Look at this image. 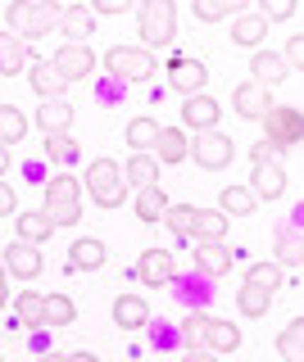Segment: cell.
<instances>
[{"label":"cell","mask_w":304,"mask_h":362,"mask_svg":"<svg viewBox=\"0 0 304 362\" xmlns=\"http://www.w3.org/2000/svg\"><path fill=\"white\" fill-rule=\"evenodd\" d=\"M9 173V145H0V177Z\"/></svg>","instance_id":"681fc988"},{"label":"cell","mask_w":304,"mask_h":362,"mask_svg":"<svg viewBox=\"0 0 304 362\" xmlns=\"http://www.w3.org/2000/svg\"><path fill=\"white\" fill-rule=\"evenodd\" d=\"M9 213H18V195H14V186L0 177V218H9Z\"/></svg>","instance_id":"bcb514c9"},{"label":"cell","mask_w":304,"mask_h":362,"mask_svg":"<svg viewBox=\"0 0 304 362\" xmlns=\"http://www.w3.org/2000/svg\"><path fill=\"white\" fill-rule=\"evenodd\" d=\"M277 263H281V267H295V272H300V222L281 231V240H277Z\"/></svg>","instance_id":"b9f144b4"},{"label":"cell","mask_w":304,"mask_h":362,"mask_svg":"<svg viewBox=\"0 0 304 362\" xmlns=\"http://www.w3.org/2000/svg\"><path fill=\"white\" fill-rule=\"evenodd\" d=\"M73 118H77V109H73L64 95H41V109H37V127H41V136H46V132H69Z\"/></svg>","instance_id":"5bb4252c"},{"label":"cell","mask_w":304,"mask_h":362,"mask_svg":"<svg viewBox=\"0 0 304 362\" xmlns=\"http://www.w3.org/2000/svg\"><path fill=\"white\" fill-rule=\"evenodd\" d=\"M82 190L100 209H118V204H128V195H132L128 177H123V163H114V158H91L86 173H82Z\"/></svg>","instance_id":"7a4b0ae2"},{"label":"cell","mask_w":304,"mask_h":362,"mask_svg":"<svg viewBox=\"0 0 304 362\" xmlns=\"http://www.w3.org/2000/svg\"><path fill=\"white\" fill-rule=\"evenodd\" d=\"M268 90H273V86H264V82H254V77H250V82H241V86L232 90V109L241 113V118H250V122H254L259 113L273 105V95H268Z\"/></svg>","instance_id":"9a60e30c"},{"label":"cell","mask_w":304,"mask_h":362,"mask_svg":"<svg viewBox=\"0 0 304 362\" xmlns=\"http://www.w3.org/2000/svg\"><path fill=\"white\" fill-rule=\"evenodd\" d=\"M50 64H55V73L73 86V82H82V77H91L100 59H96V50L86 41H69V45H60V50H55Z\"/></svg>","instance_id":"ba28073f"},{"label":"cell","mask_w":304,"mask_h":362,"mask_svg":"<svg viewBox=\"0 0 304 362\" xmlns=\"http://www.w3.org/2000/svg\"><path fill=\"white\" fill-rule=\"evenodd\" d=\"M28 136V113L18 105H0V145H23Z\"/></svg>","instance_id":"1f68e13d"},{"label":"cell","mask_w":304,"mask_h":362,"mask_svg":"<svg viewBox=\"0 0 304 362\" xmlns=\"http://www.w3.org/2000/svg\"><path fill=\"white\" fill-rule=\"evenodd\" d=\"M159 222H164V226H168V231H173L182 245H186V240H191V222H196V204H168Z\"/></svg>","instance_id":"74e56055"},{"label":"cell","mask_w":304,"mask_h":362,"mask_svg":"<svg viewBox=\"0 0 304 362\" xmlns=\"http://www.w3.org/2000/svg\"><path fill=\"white\" fill-rule=\"evenodd\" d=\"M245 281L259 290H268V294H277L281 290V281H286V267L277 263V258H268V263H254L250 272H245Z\"/></svg>","instance_id":"d590c367"},{"label":"cell","mask_w":304,"mask_h":362,"mask_svg":"<svg viewBox=\"0 0 304 362\" xmlns=\"http://www.w3.org/2000/svg\"><path fill=\"white\" fill-rule=\"evenodd\" d=\"M268 37V18L259 14V9H241V14L232 18V41L245 45V50H254V45H264Z\"/></svg>","instance_id":"44dd1931"},{"label":"cell","mask_w":304,"mask_h":362,"mask_svg":"<svg viewBox=\"0 0 304 362\" xmlns=\"http://www.w3.org/2000/svg\"><path fill=\"white\" fill-rule=\"evenodd\" d=\"M14 231H18V240L46 245L50 235H55V222L46 218V209H28V213H18V218H14Z\"/></svg>","instance_id":"484cf974"},{"label":"cell","mask_w":304,"mask_h":362,"mask_svg":"<svg viewBox=\"0 0 304 362\" xmlns=\"http://www.w3.org/2000/svg\"><path fill=\"white\" fill-rule=\"evenodd\" d=\"M150 154L159 158V163H186V154H191L186 127H159L154 141H150Z\"/></svg>","instance_id":"7c38bea8"},{"label":"cell","mask_w":304,"mask_h":362,"mask_svg":"<svg viewBox=\"0 0 304 362\" xmlns=\"http://www.w3.org/2000/svg\"><path fill=\"white\" fill-rule=\"evenodd\" d=\"M250 190H254V199H259V204H268V199H281V190H286V168H281L277 158H268V163H254Z\"/></svg>","instance_id":"4fadbf2b"},{"label":"cell","mask_w":304,"mask_h":362,"mask_svg":"<svg viewBox=\"0 0 304 362\" xmlns=\"http://www.w3.org/2000/svg\"><path fill=\"white\" fill-rule=\"evenodd\" d=\"M41 209H46V218L55 226H77L82 222V181L73 173H55L46 181V199H41Z\"/></svg>","instance_id":"277c9868"},{"label":"cell","mask_w":304,"mask_h":362,"mask_svg":"<svg viewBox=\"0 0 304 362\" xmlns=\"http://www.w3.org/2000/svg\"><path fill=\"white\" fill-rule=\"evenodd\" d=\"M137 281L145 290H164L177 281V258L168 254V249H145L137 258Z\"/></svg>","instance_id":"9c48e42d"},{"label":"cell","mask_w":304,"mask_h":362,"mask_svg":"<svg viewBox=\"0 0 304 362\" xmlns=\"http://www.w3.org/2000/svg\"><path fill=\"white\" fill-rule=\"evenodd\" d=\"M60 28L69 41H86L96 32V14L86 5H69V9H60Z\"/></svg>","instance_id":"4316f807"},{"label":"cell","mask_w":304,"mask_h":362,"mask_svg":"<svg viewBox=\"0 0 304 362\" xmlns=\"http://www.w3.org/2000/svg\"><path fill=\"white\" fill-rule=\"evenodd\" d=\"M281 150H277V145L273 141H268V136H264V141H254L250 145V163H268V158H277Z\"/></svg>","instance_id":"7dc6e473"},{"label":"cell","mask_w":304,"mask_h":362,"mask_svg":"<svg viewBox=\"0 0 304 362\" xmlns=\"http://www.w3.org/2000/svg\"><path fill=\"white\" fill-rule=\"evenodd\" d=\"M218 209L227 213V218H250V213L259 209V199H254V190H250V186H223Z\"/></svg>","instance_id":"f546056e"},{"label":"cell","mask_w":304,"mask_h":362,"mask_svg":"<svg viewBox=\"0 0 304 362\" xmlns=\"http://www.w3.org/2000/svg\"><path fill=\"white\" fill-rule=\"evenodd\" d=\"M132 9L145 50H168L177 41V0H137Z\"/></svg>","instance_id":"6da1fadb"},{"label":"cell","mask_w":304,"mask_h":362,"mask_svg":"<svg viewBox=\"0 0 304 362\" xmlns=\"http://www.w3.org/2000/svg\"><path fill=\"white\" fill-rule=\"evenodd\" d=\"M205 82H209V68L200 59H173L168 86H173L177 95H196V90H205Z\"/></svg>","instance_id":"ac0fdd59"},{"label":"cell","mask_w":304,"mask_h":362,"mask_svg":"<svg viewBox=\"0 0 304 362\" xmlns=\"http://www.w3.org/2000/svg\"><path fill=\"white\" fill-rule=\"evenodd\" d=\"M200 344H205L209 354H236V349H241V326L227 322V317H209L205 339H200Z\"/></svg>","instance_id":"d6986e66"},{"label":"cell","mask_w":304,"mask_h":362,"mask_svg":"<svg viewBox=\"0 0 304 362\" xmlns=\"http://www.w3.org/2000/svg\"><path fill=\"white\" fill-rule=\"evenodd\" d=\"M232 154H236V145H232V136L227 132H218V127H205L191 141V158H196L205 173H223V168L232 163Z\"/></svg>","instance_id":"52a82bcc"},{"label":"cell","mask_w":304,"mask_h":362,"mask_svg":"<svg viewBox=\"0 0 304 362\" xmlns=\"http://www.w3.org/2000/svg\"><path fill=\"white\" fill-rule=\"evenodd\" d=\"M5 276H14V281H37L41 276V267H46V258H41V245H32V240H14L5 249Z\"/></svg>","instance_id":"30bf717a"},{"label":"cell","mask_w":304,"mask_h":362,"mask_svg":"<svg viewBox=\"0 0 304 362\" xmlns=\"http://www.w3.org/2000/svg\"><path fill=\"white\" fill-rule=\"evenodd\" d=\"M5 28L14 32V37H46V32L60 28V5L55 0H9L5 5Z\"/></svg>","instance_id":"3957f363"},{"label":"cell","mask_w":304,"mask_h":362,"mask_svg":"<svg viewBox=\"0 0 304 362\" xmlns=\"http://www.w3.org/2000/svg\"><path fill=\"white\" fill-rule=\"evenodd\" d=\"M259 14H264L268 23L295 18V14H300V0H259Z\"/></svg>","instance_id":"7bdbcfd3"},{"label":"cell","mask_w":304,"mask_h":362,"mask_svg":"<svg viewBox=\"0 0 304 362\" xmlns=\"http://www.w3.org/2000/svg\"><path fill=\"white\" fill-rule=\"evenodd\" d=\"M182 127L186 132H205V127H218L223 118V105L213 95H205V90H196V95H182Z\"/></svg>","instance_id":"8fae6325"},{"label":"cell","mask_w":304,"mask_h":362,"mask_svg":"<svg viewBox=\"0 0 304 362\" xmlns=\"http://www.w3.org/2000/svg\"><path fill=\"white\" fill-rule=\"evenodd\" d=\"M277 354L286 358V362H300V358H304V317H295V322L281 326V335H277Z\"/></svg>","instance_id":"8d00e7d4"},{"label":"cell","mask_w":304,"mask_h":362,"mask_svg":"<svg viewBox=\"0 0 304 362\" xmlns=\"http://www.w3.org/2000/svg\"><path fill=\"white\" fill-rule=\"evenodd\" d=\"M227 213L223 209H196V222H191V240L196 245H218L227 240Z\"/></svg>","instance_id":"2e32d148"},{"label":"cell","mask_w":304,"mask_h":362,"mask_svg":"<svg viewBox=\"0 0 304 362\" xmlns=\"http://www.w3.org/2000/svg\"><path fill=\"white\" fill-rule=\"evenodd\" d=\"M105 263H109L105 240H96V235H82V240H73V249H69V272H100Z\"/></svg>","instance_id":"e0dca14e"},{"label":"cell","mask_w":304,"mask_h":362,"mask_svg":"<svg viewBox=\"0 0 304 362\" xmlns=\"http://www.w3.org/2000/svg\"><path fill=\"white\" fill-rule=\"evenodd\" d=\"M114 326L118 331H141V326H150V303H145L141 294H118L114 299Z\"/></svg>","instance_id":"ffe728a7"},{"label":"cell","mask_w":304,"mask_h":362,"mask_svg":"<svg viewBox=\"0 0 304 362\" xmlns=\"http://www.w3.org/2000/svg\"><path fill=\"white\" fill-rule=\"evenodd\" d=\"M259 122H264V136L277 145L281 154L295 150V145L304 141V113L295 105H268L264 113H259Z\"/></svg>","instance_id":"8992f818"},{"label":"cell","mask_w":304,"mask_h":362,"mask_svg":"<svg viewBox=\"0 0 304 362\" xmlns=\"http://www.w3.org/2000/svg\"><path fill=\"white\" fill-rule=\"evenodd\" d=\"M154 132H159V122H154L150 113H141V118H132V122H128V145H132V150H150Z\"/></svg>","instance_id":"60d3db41"},{"label":"cell","mask_w":304,"mask_h":362,"mask_svg":"<svg viewBox=\"0 0 304 362\" xmlns=\"http://www.w3.org/2000/svg\"><path fill=\"white\" fill-rule=\"evenodd\" d=\"M23 64H28V41L23 37H0V77H14V73H23Z\"/></svg>","instance_id":"4dcf8cb0"},{"label":"cell","mask_w":304,"mask_h":362,"mask_svg":"<svg viewBox=\"0 0 304 362\" xmlns=\"http://www.w3.org/2000/svg\"><path fill=\"white\" fill-rule=\"evenodd\" d=\"M28 86L37 90V95H64L69 90V82H64L60 73H55V64H32V73H28Z\"/></svg>","instance_id":"d6a6232c"},{"label":"cell","mask_w":304,"mask_h":362,"mask_svg":"<svg viewBox=\"0 0 304 362\" xmlns=\"http://www.w3.org/2000/svg\"><path fill=\"white\" fill-rule=\"evenodd\" d=\"M100 64H105L118 82H145V77L159 73V59H154V50H145V45H114V50H105Z\"/></svg>","instance_id":"5b68a950"},{"label":"cell","mask_w":304,"mask_h":362,"mask_svg":"<svg viewBox=\"0 0 304 362\" xmlns=\"http://www.w3.org/2000/svg\"><path fill=\"white\" fill-rule=\"evenodd\" d=\"M205 326H209V313L205 308H186V317H182V339H186V349H205L200 339H205Z\"/></svg>","instance_id":"ab89813d"},{"label":"cell","mask_w":304,"mask_h":362,"mask_svg":"<svg viewBox=\"0 0 304 362\" xmlns=\"http://www.w3.org/2000/svg\"><path fill=\"white\" fill-rule=\"evenodd\" d=\"M250 73H254V82L277 86V82H286V77H291V68H286V59H281V54L264 50V45H254V54H250Z\"/></svg>","instance_id":"7402d4cb"},{"label":"cell","mask_w":304,"mask_h":362,"mask_svg":"<svg viewBox=\"0 0 304 362\" xmlns=\"http://www.w3.org/2000/svg\"><path fill=\"white\" fill-rule=\"evenodd\" d=\"M9 303V290H5V263H0V308Z\"/></svg>","instance_id":"c3c4849f"},{"label":"cell","mask_w":304,"mask_h":362,"mask_svg":"<svg viewBox=\"0 0 304 362\" xmlns=\"http://www.w3.org/2000/svg\"><path fill=\"white\" fill-rule=\"evenodd\" d=\"M196 267L205 272L209 281L227 276V272L236 267V258H232V249H227V240H218V245H200V249H196Z\"/></svg>","instance_id":"603a6c76"},{"label":"cell","mask_w":304,"mask_h":362,"mask_svg":"<svg viewBox=\"0 0 304 362\" xmlns=\"http://www.w3.org/2000/svg\"><path fill=\"white\" fill-rule=\"evenodd\" d=\"M159 158H154L150 150H132V158L123 163V177H128V186L137 190V186H150V181H159Z\"/></svg>","instance_id":"cb8c5ba5"},{"label":"cell","mask_w":304,"mask_h":362,"mask_svg":"<svg viewBox=\"0 0 304 362\" xmlns=\"http://www.w3.org/2000/svg\"><path fill=\"white\" fill-rule=\"evenodd\" d=\"M132 5H137V0H91L86 9H91V14H128Z\"/></svg>","instance_id":"f6af8a7d"},{"label":"cell","mask_w":304,"mask_h":362,"mask_svg":"<svg viewBox=\"0 0 304 362\" xmlns=\"http://www.w3.org/2000/svg\"><path fill=\"white\" fill-rule=\"evenodd\" d=\"M200 23H223V18H236L241 9H250V0H191Z\"/></svg>","instance_id":"f1b7e54d"},{"label":"cell","mask_w":304,"mask_h":362,"mask_svg":"<svg viewBox=\"0 0 304 362\" xmlns=\"http://www.w3.org/2000/svg\"><path fill=\"white\" fill-rule=\"evenodd\" d=\"M41 299H46L41 290H23L14 299V322L28 326V331H37V326H41Z\"/></svg>","instance_id":"f35d334b"},{"label":"cell","mask_w":304,"mask_h":362,"mask_svg":"<svg viewBox=\"0 0 304 362\" xmlns=\"http://www.w3.org/2000/svg\"><path fill=\"white\" fill-rule=\"evenodd\" d=\"M164 209H168V195H164L159 181H150V186H137V218H141L145 226L159 222V218H164Z\"/></svg>","instance_id":"83f0119b"},{"label":"cell","mask_w":304,"mask_h":362,"mask_svg":"<svg viewBox=\"0 0 304 362\" xmlns=\"http://www.w3.org/2000/svg\"><path fill=\"white\" fill-rule=\"evenodd\" d=\"M281 59H286L291 73H300V64H304V37H291L286 50H281Z\"/></svg>","instance_id":"ee69618b"},{"label":"cell","mask_w":304,"mask_h":362,"mask_svg":"<svg viewBox=\"0 0 304 362\" xmlns=\"http://www.w3.org/2000/svg\"><path fill=\"white\" fill-rule=\"evenodd\" d=\"M236 308H241V317H250V322H254V317H264L268 308H273V294H268V290H259V286H250V281H245V286L236 290Z\"/></svg>","instance_id":"836d02e7"},{"label":"cell","mask_w":304,"mask_h":362,"mask_svg":"<svg viewBox=\"0 0 304 362\" xmlns=\"http://www.w3.org/2000/svg\"><path fill=\"white\" fill-rule=\"evenodd\" d=\"M77 322V303L69 294H46L41 299V326L46 331H60V326H73Z\"/></svg>","instance_id":"d4e9b609"},{"label":"cell","mask_w":304,"mask_h":362,"mask_svg":"<svg viewBox=\"0 0 304 362\" xmlns=\"http://www.w3.org/2000/svg\"><path fill=\"white\" fill-rule=\"evenodd\" d=\"M77 154H82V145H77L69 132H46V158L50 163L69 168V163H77Z\"/></svg>","instance_id":"e575fe53"}]
</instances>
